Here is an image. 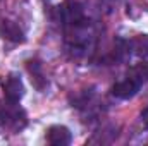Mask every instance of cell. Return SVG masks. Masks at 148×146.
Wrapping results in <instances>:
<instances>
[{
  "instance_id": "obj_1",
  "label": "cell",
  "mask_w": 148,
  "mask_h": 146,
  "mask_svg": "<svg viewBox=\"0 0 148 146\" xmlns=\"http://www.w3.org/2000/svg\"><path fill=\"white\" fill-rule=\"evenodd\" d=\"M145 83H148V65L138 64V65L131 67V71L122 81H119L112 86V95L119 100H129L140 91V88Z\"/></svg>"
},
{
  "instance_id": "obj_2",
  "label": "cell",
  "mask_w": 148,
  "mask_h": 146,
  "mask_svg": "<svg viewBox=\"0 0 148 146\" xmlns=\"http://www.w3.org/2000/svg\"><path fill=\"white\" fill-rule=\"evenodd\" d=\"M0 124L12 131V132H19L26 127L28 124V115L26 112L21 108L19 102H10L5 100L0 107Z\"/></svg>"
},
{
  "instance_id": "obj_3",
  "label": "cell",
  "mask_w": 148,
  "mask_h": 146,
  "mask_svg": "<svg viewBox=\"0 0 148 146\" xmlns=\"http://www.w3.org/2000/svg\"><path fill=\"white\" fill-rule=\"evenodd\" d=\"M2 89H3L5 100H10V102H19V100L24 96V84H23L21 77L14 72L7 74V76L3 77V81H2Z\"/></svg>"
},
{
  "instance_id": "obj_4",
  "label": "cell",
  "mask_w": 148,
  "mask_h": 146,
  "mask_svg": "<svg viewBox=\"0 0 148 146\" xmlns=\"http://www.w3.org/2000/svg\"><path fill=\"white\" fill-rule=\"evenodd\" d=\"M47 141L52 146H67L73 141V134L66 126H50L47 131Z\"/></svg>"
},
{
  "instance_id": "obj_5",
  "label": "cell",
  "mask_w": 148,
  "mask_h": 146,
  "mask_svg": "<svg viewBox=\"0 0 148 146\" xmlns=\"http://www.w3.org/2000/svg\"><path fill=\"white\" fill-rule=\"evenodd\" d=\"M0 36L14 43H23L26 40L23 29L14 21H9V19H0Z\"/></svg>"
},
{
  "instance_id": "obj_6",
  "label": "cell",
  "mask_w": 148,
  "mask_h": 146,
  "mask_svg": "<svg viewBox=\"0 0 148 146\" xmlns=\"http://www.w3.org/2000/svg\"><path fill=\"white\" fill-rule=\"evenodd\" d=\"M26 67H28V72L31 76V81H33V84L36 86V89H43V88L47 86V77H45V74H43L41 64H40L38 60H28Z\"/></svg>"
},
{
  "instance_id": "obj_7",
  "label": "cell",
  "mask_w": 148,
  "mask_h": 146,
  "mask_svg": "<svg viewBox=\"0 0 148 146\" xmlns=\"http://www.w3.org/2000/svg\"><path fill=\"white\" fill-rule=\"evenodd\" d=\"M143 122H145V126L148 127V108L143 112Z\"/></svg>"
}]
</instances>
